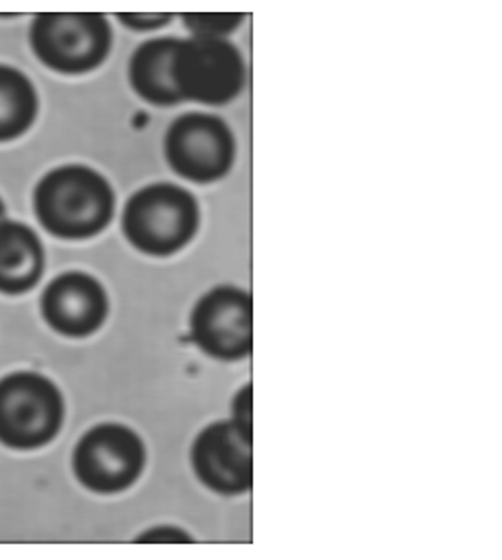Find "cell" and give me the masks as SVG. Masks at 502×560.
<instances>
[{
	"mask_svg": "<svg viewBox=\"0 0 502 560\" xmlns=\"http://www.w3.org/2000/svg\"><path fill=\"white\" fill-rule=\"evenodd\" d=\"M35 213L47 232L85 240L103 232L115 213V194L97 171L67 165L50 171L35 189Z\"/></svg>",
	"mask_w": 502,
	"mask_h": 560,
	"instance_id": "6da1fadb",
	"label": "cell"
},
{
	"mask_svg": "<svg viewBox=\"0 0 502 560\" xmlns=\"http://www.w3.org/2000/svg\"><path fill=\"white\" fill-rule=\"evenodd\" d=\"M199 225L196 197L172 183L137 191L122 211V232L139 252L172 256L194 240Z\"/></svg>",
	"mask_w": 502,
	"mask_h": 560,
	"instance_id": "7a4b0ae2",
	"label": "cell"
},
{
	"mask_svg": "<svg viewBox=\"0 0 502 560\" xmlns=\"http://www.w3.org/2000/svg\"><path fill=\"white\" fill-rule=\"evenodd\" d=\"M65 416L61 392L49 378L16 372L0 380V442L33 451L59 434Z\"/></svg>",
	"mask_w": 502,
	"mask_h": 560,
	"instance_id": "3957f363",
	"label": "cell"
},
{
	"mask_svg": "<svg viewBox=\"0 0 502 560\" xmlns=\"http://www.w3.org/2000/svg\"><path fill=\"white\" fill-rule=\"evenodd\" d=\"M109 23L103 14H37L31 28V47L38 61L65 74L89 73L107 59Z\"/></svg>",
	"mask_w": 502,
	"mask_h": 560,
	"instance_id": "277c9868",
	"label": "cell"
},
{
	"mask_svg": "<svg viewBox=\"0 0 502 560\" xmlns=\"http://www.w3.org/2000/svg\"><path fill=\"white\" fill-rule=\"evenodd\" d=\"M244 81V59L227 38H179L173 83L182 101L225 105L240 95Z\"/></svg>",
	"mask_w": 502,
	"mask_h": 560,
	"instance_id": "5b68a950",
	"label": "cell"
},
{
	"mask_svg": "<svg viewBox=\"0 0 502 560\" xmlns=\"http://www.w3.org/2000/svg\"><path fill=\"white\" fill-rule=\"evenodd\" d=\"M145 446L131 428L101 424L79 440L73 454V470L83 487L110 494L121 492L143 472Z\"/></svg>",
	"mask_w": 502,
	"mask_h": 560,
	"instance_id": "8992f818",
	"label": "cell"
},
{
	"mask_svg": "<svg viewBox=\"0 0 502 560\" xmlns=\"http://www.w3.org/2000/svg\"><path fill=\"white\" fill-rule=\"evenodd\" d=\"M165 158L172 170L187 182H218L232 170V131L218 117L189 113L170 127Z\"/></svg>",
	"mask_w": 502,
	"mask_h": 560,
	"instance_id": "52a82bcc",
	"label": "cell"
},
{
	"mask_svg": "<svg viewBox=\"0 0 502 560\" xmlns=\"http://www.w3.org/2000/svg\"><path fill=\"white\" fill-rule=\"evenodd\" d=\"M247 293L221 285L206 293L191 314V338L218 360H240L252 352L254 314Z\"/></svg>",
	"mask_w": 502,
	"mask_h": 560,
	"instance_id": "ba28073f",
	"label": "cell"
},
{
	"mask_svg": "<svg viewBox=\"0 0 502 560\" xmlns=\"http://www.w3.org/2000/svg\"><path fill=\"white\" fill-rule=\"evenodd\" d=\"M197 478L221 494H242L254 482L252 439L233 422L206 428L191 448Z\"/></svg>",
	"mask_w": 502,
	"mask_h": 560,
	"instance_id": "9c48e42d",
	"label": "cell"
},
{
	"mask_svg": "<svg viewBox=\"0 0 502 560\" xmlns=\"http://www.w3.org/2000/svg\"><path fill=\"white\" fill-rule=\"evenodd\" d=\"M40 312L55 331L69 338H85L103 326L109 302L95 278L71 271L50 281L40 300Z\"/></svg>",
	"mask_w": 502,
	"mask_h": 560,
	"instance_id": "30bf717a",
	"label": "cell"
},
{
	"mask_svg": "<svg viewBox=\"0 0 502 560\" xmlns=\"http://www.w3.org/2000/svg\"><path fill=\"white\" fill-rule=\"evenodd\" d=\"M45 254L37 233L23 223L0 221V293L19 295L37 285Z\"/></svg>",
	"mask_w": 502,
	"mask_h": 560,
	"instance_id": "8fae6325",
	"label": "cell"
},
{
	"mask_svg": "<svg viewBox=\"0 0 502 560\" xmlns=\"http://www.w3.org/2000/svg\"><path fill=\"white\" fill-rule=\"evenodd\" d=\"M179 38H153L133 52L129 62V81L137 95L151 105L173 107L182 97L173 83V59Z\"/></svg>",
	"mask_w": 502,
	"mask_h": 560,
	"instance_id": "7c38bea8",
	"label": "cell"
},
{
	"mask_svg": "<svg viewBox=\"0 0 502 560\" xmlns=\"http://www.w3.org/2000/svg\"><path fill=\"white\" fill-rule=\"evenodd\" d=\"M37 110L33 83L13 67L0 65V141H11L26 133Z\"/></svg>",
	"mask_w": 502,
	"mask_h": 560,
	"instance_id": "4fadbf2b",
	"label": "cell"
},
{
	"mask_svg": "<svg viewBox=\"0 0 502 560\" xmlns=\"http://www.w3.org/2000/svg\"><path fill=\"white\" fill-rule=\"evenodd\" d=\"M185 28L191 37L225 38L244 21V14H184Z\"/></svg>",
	"mask_w": 502,
	"mask_h": 560,
	"instance_id": "5bb4252c",
	"label": "cell"
},
{
	"mask_svg": "<svg viewBox=\"0 0 502 560\" xmlns=\"http://www.w3.org/2000/svg\"><path fill=\"white\" fill-rule=\"evenodd\" d=\"M117 19L121 21L122 25L133 31H153V28H161L172 21V14L163 13H129L117 14Z\"/></svg>",
	"mask_w": 502,
	"mask_h": 560,
	"instance_id": "9a60e30c",
	"label": "cell"
},
{
	"mask_svg": "<svg viewBox=\"0 0 502 560\" xmlns=\"http://www.w3.org/2000/svg\"><path fill=\"white\" fill-rule=\"evenodd\" d=\"M233 424L252 439V386H245L233 400Z\"/></svg>",
	"mask_w": 502,
	"mask_h": 560,
	"instance_id": "2e32d148",
	"label": "cell"
},
{
	"mask_svg": "<svg viewBox=\"0 0 502 560\" xmlns=\"http://www.w3.org/2000/svg\"><path fill=\"white\" fill-rule=\"evenodd\" d=\"M189 536L182 533V530H175V528H155V530H149L148 535L141 536L139 542H187Z\"/></svg>",
	"mask_w": 502,
	"mask_h": 560,
	"instance_id": "e0dca14e",
	"label": "cell"
},
{
	"mask_svg": "<svg viewBox=\"0 0 502 560\" xmlns=\"http://www.w3.org/2000/svg\"><path fill=\"white\" fill-rule=\"evenodd\" d=\"M0 221H4V203L0 201Z\"/></svg>",
	"mask_w": 502,
	"mask_h": 560,
	"instance_id": "ac0fdd59",
	"label": "cell"
}]
</instances>
